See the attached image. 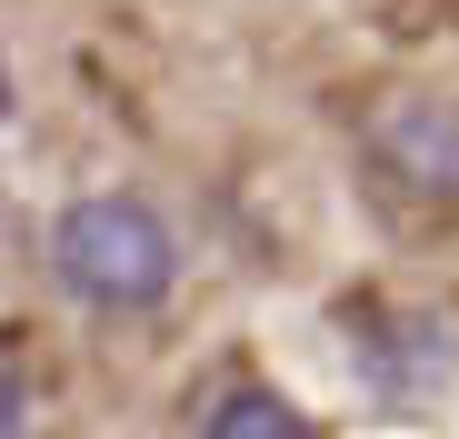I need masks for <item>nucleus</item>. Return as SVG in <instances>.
<instances>
[{"mask_svg":"<svg viewBox=\"0 0 459 439\" xmlns=\"http://www.w3.org/2000/svg\"><path fill=\"white\" fill-rule=\"evenodd\" d=\"M50 280H60L81 310L140 320V310L170 300V280H180V240H170V220L150 210V200H130V190H91V200H70V210L50 220Z\"/></svg>","mask_w":459,"mask_h":439,"instance_id":"obj_1","label":"nucleus"},{"mask_svg":"<svg viewBox=\"0 0 459 439\" xmlns=\"http://www.w3.org/2000/svg\"><path fill=\"white\" fill-rule=\"evenodd\" d=\"M369 160H379V180H390L400 200L449 210L459 200V100H400L369 130Z\"/></svg>","mask_w":459,"mask_h":439,"instance_id":"obj_2","label":"nucleus"},{"mask_svg":"<svg viewBox=\"0 0 459 439\" xmlns=\"http://www.w3.org/2000/svg\"><path fill=\"white\" fill-rule=\"evenodd\" d=\"M200 439H310V419H299L280 390H230V400L210 409Z\"/></svg>","mask_w":459,"mask_h":439,"instance_id":"obj_3","label":"nucleus"},{"mask_svg":"<svg viewBox=\"0 0 459 439\" xmlns=\"http://www.w3.org/2000/svg\"><path fill=\"white\" fill-rule=\"evenodd\" d=\"M11 429H21V370L0 359V439H11Z\"/></svg>","mask_w":459,"mask_h":439,"instance_id":"obj_4","label":"nucleus"},{"mask_svg":"<svg viewBox=\"0 0 459 439\" xmlns=\"http://www.w3.org/2000/svg\"><path fill=\"white\" fill-rule=\"evenodd\" d=\"M0 120H11V60H0Z\"/></svg>","mask_w":459,"mask_h":439,"instance_id":"obj_5","label":"nucleus"}]
</instances>
